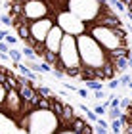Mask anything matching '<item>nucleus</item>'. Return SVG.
<instances>
[{"mask_svg":"<svg viewBox=\"0 0 132 134\" xmlns=\"http://www.w3.org/2000/svg\"><path fill=\"white\" fill-rule=\"evenodd\" d=\"M119 2H123V6L127 8V17L132 21V0H119Z\"/></svg>","mask_w":132,"mask_h":134,"instance_id":"obj_5","label":"nucleus"},{"mask_svg":"<svg viewBox=\"0 0 132 134\" xmlns=\"http://www.w3.org/2000/svg\"><path fill=\"white\" fill-rule=\"evenodd\" d=\"M132 81V79H130V75H123L121 79H119V82H121V84H127V86H128V82Z\"/></svg>","mask_w":132,"mask_h":134,"instance_id":"obj_13","label":"nucleus"},{"mask_svg":"<svg viewBox=\"0 0 132 134\" xmlns=\"http://www.w3.org/2000/svg\"><path fill=\"white\" fill-rule=\"evenodd\" d=\"M130 102H132L130 98H124V100H121V103H119V107H121L123 111H124V109H127V107L130 105Z\"/></svg>","mask_w":132,"mask_h":134,"instance_id":"obj_8","label":"nucleus"},{"mask_svg":"<svg viewBox=\"0 0 132 134\" xmlns=\"http://www.w3.org/2000/svg\"><path fill=\"white\" fill-rule=\"evenodd\" d=\"M123 113H124V111H123L121 107H117V109H107V117H109L111 121H115V119H119V117H121Z\"/></svg>","mask_w":132,"mask_h":134,"instance_id":"obj_3","label":"nucleus"},{"mask_svg":"<svg viewBox=\"0 0 132 134\" xmlns=\"http://www.w3.org/2000/svg\"><path fill=\"white\" fill-rule=\"evenodd\" d=\"M10 58H12V62H14V63H19L23 59V54L19 50H15V48H12V50H10Z\"/></svg>","mask_w":132,"mask_h":134,"instance_id":"obj_4","label":"nucleus"},{"mask_svg":"<svg viewBox=\"0 0 132 134\" xmlns=\"http://www.w3.org/2000/svg\"><path fill=\"white\" fill-rule=\"evenodd\" d=\"M121 134H132V123L123 125V132H121Z\"/></svg>","mask_w":132,"mask_h":134,"instance_id":"obj_11","label":"nucleus"},{"mask_svg":"<svg viewBox=\"0 0 132 134\" xmlns=\"http://www.w3.org/2000/svg\"><path fill=\"white\" fill-rule=\"evenodd\" d=\"M6 36H8V31H0V42H4Z\"/></svg>","mask_w":132,"mask_h":134,"instance_id":"obj_18","label":"nucleus"},{"mask_svg":"<svg viewBox=\"0 0 132 134\" xmlns=\"http://www.w3.org/2000/svg\"><path fill=\"white\" fill-rule=\"evenodd\" d=\"M0 23H4V25H8V27H12V21H10V17H8V14H4L2 17H0Z\"/></svg>","mask_w":132,"mask_h":134,"instance_id":"obj_12","label":"nucleus"},{"mask_svg":"<svg viewBox=\"0 0 132 134\" xmlns=\"http://www.w3.org/2000/svg\"><path fill=\"white\" fill-rule=\"evenodd\" d=\"M15 42H17V38H15V36H6V44H15Z\"/></svg>","mask_w":132,"mask_h":134,"instance_id":"obj_15","label":"nucleus"},{"mask_svg":"<svg viewBox=\"0 0 132 134\" xmlns=\"http://www.w3.org/2000/svg\"><path fill=\"white\" fill-rule=\"evenodd\" d=\"M94 98H98V100L105 98V92H104V90H100V92H94Z\"/></svg>","mask_w":132,"mask_h":134,"instance_id":"obj_16","label":"nucleus"},{"mask_svg":"<svg viewBox=\"0 0 132 134\" xmlns=\"http://www.w3.org/2000/svg\"><path fill=\"white\" fill-rule=\"evenodd\" d=\"M4 98H6V86L0 82V105L4 103Z\"/></svg>","mask_w":132,"mask_h":134,"instance_id":"obj_9","label":"nucleus"},{"mask_svg":"<svg viewBox=\"0 0 132 134\" xmlns=\"http://www.w3.org/2000/svg\"><path fill=\"white\" fill-rule=\"evenodd\" d=\"M119 84H121V82H119V79H113V81H109V82H107V88L115 90V88L119 86Z\"/></svg>","mask_w":132,"mask_h":134,"instance_id":"obj_10","label":"nucleus"},{"mask_svg":"<svg viewBox=\"0 0 132 134\" xmlns=\"http://www.w3.org/2000/svg\"><path fill=\"white\" fill-rule=\"evenodd\" d=\"M77 92H79V94L82 96V98H88V90H84V88H79Z\"/></svg>","mask_w":132,"mask_h":134,"instance_id":"obj_17","label":"nucleus"},{"mask_svg":"<svg viewBox=\"0 0 132 134\" xmlns=\"http://www.w3.org/2000/svg\"><path fill=\"white\" fill-rule=\"evenodd\" d=\"M86 90H92V92H100V90H104V82H86Z\"/></svg>","mask_w":132,"mask_h":134,"instance_id":"obj_2","label":"nucleus"},{"mask_svg":"<svg viewBox=\"0 0 132 134\" xmlns=\"http://www.w3.org/2000/svg\"><path fill=\"white\" fill-rule=\"evenodd\" d=\"M109 129H111V132H113V134H121V132H123V123H121L119 119H115V121H111Z\"/></svg>","mask_w":132,"mask_h":134,"instance_id":"obj_1","label":"nucleus"},{"mask_svg":"<svg viewBox=\"0 0 132 134\" xmlns=\"http://www.w3.org/2000/svg\"><path fill=\"white\" fill-rule=\"evenodd\" d=\"M52 71H54V69H52L48 63H44V62L38 63V73H50V75H52Z\"/></svg>","mask_w":132,"mask_h":134,"instance_id":"obj_6","label":"nucleus"},{"mask_svg":"<svg viewBox=\"0 0 132 134\" xmlns=\"http://www.w3.org/2000/svg\"><path fill=\"white\" fill-rule=\"evenodd\" d=\"M94 113L98 115V117H104V115L107 113V107H105V105H96V107H94Z\"/></svg>","mask_w":132,"mask_h":134,"instance_id":"obj_7","label":"nucleus"},{"mask_svg":"<svg viewBox=\"0 0 132 134\" xmlns=\"http://www.w3.org/2000/svg\"><path fill=\"white\" fill-rule=\"evenodd\" d=\"M6 52H10V46L6 42H0V54H6Z\"/></svg>","mask_w":132,"mask_h":134,"instance_id":"obj_14","label":"nucleus"}]
</instances>
